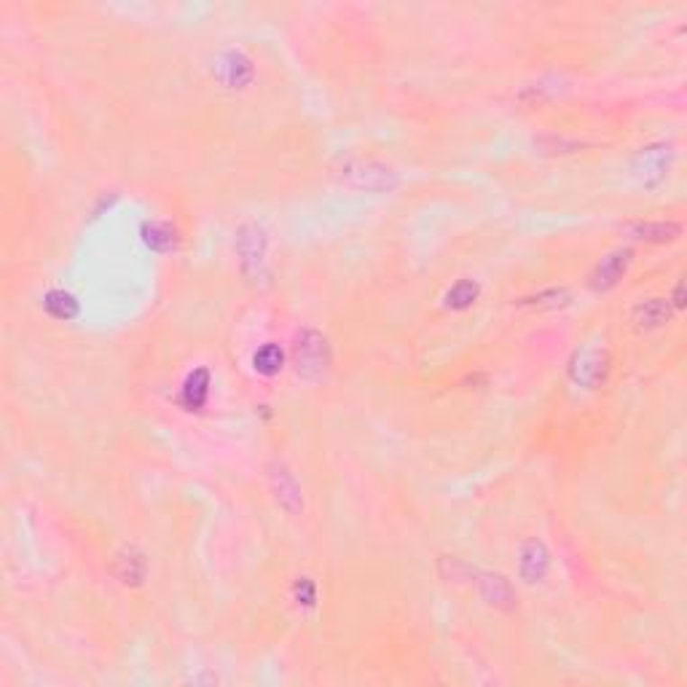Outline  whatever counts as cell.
I'll list each match as a JSON object with an SVG mask.
<instances>
[{
  "mask_svg": "<svg viewBox=\"0 0 687 687\" xmlns=\"http://www.w3.org/2000/svg\"><path fill=\"white\" fill-rule=\"evenodd\" d=\"M336 178L346 188L368 194H389L400 186V175L376 159H346L336 169Z\"/></svg>",
  "mask_w": 687,
  "mask_h": 687,
  "instance_id": "1",
  "label": "cell"
},
{
  "mask_svg": "<svg viewBox=\"0 0 687 687\" xmlns=\"http://www.w3.org/2000/svg\"><path fill=\"white\" fill-rule=\"evenodd\" d=\"M331 344L328 339L315 331V328H304L296 344H293V362H296V373L307 381H317L328 373L331 368Z\"/></svg>",
  "mask_w": 687,
  "mask_h": 687,
  "instance_id": "2",
  "label": "cell"
},
{
  "mask_svg": "<svg viewBox=\"0 0 687 687\" xmlns=\"http://www.w3.org/2000/svg\"><path fill=\"white\" fill-rule=\"evenodd\" d=\"M266 250H269V239H266V231L258 224L247 221L236 229L239 266H242L244 277H250L252 282L266 274Z\"/></svg>",
  "mask_w": 687,
  "mask_h": 687,
  "instance_id": "3",
  "label": "cell"
},
{
  "mask_svg": "<svg viewBox=\"0 0 687 687\" xmlns=\"http://www.w3.org/2000/svg\"><path fill=\"white\" fill-rule=\"evenodd\" d=\"M266 478H269V489H271V494H274V502H277L288 516H298V513L304 510V494H301V486H298L293 470H290L285 462L274 459V462H269V467H266Z\"/></svg>",
  "mask_w": 687,
  "mask_h": 687,
  "instance_id": "4",
  "label": "cell"
},
{
  "mask_svg": "<svg viewBox=\"0 0 687 687\" xmlns=\"http://www.w3.org/2000/svg\"><path fill=\"white\" fill-rule=\"evenodd\" d=\"M607 371H609V354H607V349H599V346H582L570 360L572 381L580 387H588V389L599 387L607 379Z\"/></svg>",
  "mask_w": 687,
  "mask_h": 687,
  "instance_id": "5",
  "label": "cell"
},
{
  "mask_svg": "<svg viewBox=\"0 0 687 687\" xmlns=\"http://www.w3.org/2000/svg\"><path fill=\"white\" fill-rule=\"evenodd\" d=\"M470 585H472V588H475V593H478V596H481L489 607H494V609H505V612H510V609H516V604H518V593H516L513 582H510L505 574L475 570Z\"/></svg>",
  "mask_w": 687,
  "mask_h": 687,
  "instance_id": "6",
  "label": "cell"
},
{
  "mask_svg": "<svg viewBox=\"0 0 687 687\" xmlns=\"http://www.w3.org/2000/svg\"><path fill=\"white\" fill-rule=\"evenodd\" d=\"M631 258H634V252H631L628 247H618V250L607 252V255L591 269V274H588L591 290H596V293L612 290V288L626 277V271H628V266H631Z\"/></svg>",
  "mask_w": 687,
  "mask_h": 687,
  "instance_id": "7",
  "label": "cell"
},
{
  "mask_svg": "<svg viewBox=\"0 0 687 687\" xmlns=\"http://www.w3.org/2000/svg\"><path fill=\"white\" fill-rule=\"evenodd\" d=\"M111 574L126 588H140L148 580V559L137 545H121L111 559Z\"/></svg>",
  "mask_w": 687,
  "mask_h": 687,
  "instance_id": "8",
  "label": "cell"
},
{
  "mask_svg": "<svg viewBox=\"0 0 687 687\" xmlns=\"http://www.w3.org/2000/svg\"><path fill=\"white\" fill-rule=\"evenodd\" d=\"M672 159H674V151L672 145H650V148H642L637 161H634V169L637 175L647 183V186H655L661 183L666 175H669V167H672Z\"/></svg>",
  "mask_w": 687,
  "mask_h": 687,
  "instance_id": "9",
  "label": "cell"
},
{
  "mask_svg": "<svg viewBox=\"0 0 687 687\" xmlns=\"http://www.w3.org/2000/svg\"><path fill=\"white\" fill-rule=\"evenodd\" d=\"M548 567H551V554H548V545L537 537L527 540L518 551V574L521 580L527 582H540L545 574H548Z\"/></svg>",
  "mask_w": 687,
  "mask_h": 687,
  "instance_id": "10",
  "label": "cell"
},
{
  "mask_svg": "<svg viewBox=\"0 0 687 687\" xmlns=\"http://www.w3.org/2000/svg\"><path fill=\"white\" fill-rule=\"evenodd\" d=\"M626 231L639 239V242H653V244H666L682 236V224L677 221H634Z\"/></svg>",
  "mask_w": 687,
  "mask_h": 687,
  "instance_id": "11",
  "label": "cell"
},
{
  "mask_svg": "<svg viewBox=\"0 0 687 687\" xmlns=\"http://www.w3.org/2000/svg\"><path fill=\"white\" fill-rule=\"evenodd\" d=\"M672 312L674 309H672V304L666 298H647V301L637 304L634 323L642 331H655V328H664L672 320Z\"/></svg>",
  "mask_w": 687,
  "mask_h": 687,
  "instance_id": "12",
  "label": "cell"
},
{
  "mask_svg": "<svg viewBox=\"0 0 687 687\" xmlns=\"http://www.w3.org/2000/svg\"><path fill=\"white\" fill-rule=\"evenodd\" d=\"M215 76H218L226 87H231V89L244 87V84L252 78L250 60H244L239 51H226V54L218 60V65H215Z\"/></svg>",
  "mask_w": 687,
  "mask_h": 687,
  "instance_id": "13",
  "label": "cell"
},
{
  "mask_svg": "<svg viewBox=\"0 0 687 687\" xmlns=\"http://www.w3.org/2000/svg\"><path fill=\"white\" fill-rule=\"evenodd\" d=\"M210 395V371L207 368H197L194 373H188V379L183 381V392H180V403L188 411H199L207 403Z\"/></svg>",
  "mask_w": 687,
  "mask_h": 687,
  "instance_id": "14",
  "label": "cell"
},
{
  "mask_svg": "<svg viewBox=\"0 0 687 687\" xmlns=\"http://www.w3.org/2000/svg\"><path fill=\"white\" fill-rule=\"evenodd\" d=\"M142 242H145L151 250H156V252H169V250L178 247V231L172 229L169 224L153 221V224H145V226H142Z\"/></svg>",
  "mask_w": 687,
  "mask_h": 687,
  "instance_id": "15",
  "label": "cell"
},
{
  "mask_svg": "<svg viewBox=\"0 0 687 687\" xmlns=\"http://www.w3.org/2000/svg\"><path fill=\"white\" fill-rule=\"evenodd\" d=\"M572 301V293L567 288H548V290H540L535 296H527L521 298L518 304L521 307H532V309H562Z\"/></svg>",
  "mask_w": 687,
  "mask_h": 687,
  "instance_id": "16",
  "label": "cell"
},
{
  "mask_svg": "<svg viewBox=\"0 0 687 687\" xmlns=\"http://www.w3.org/2000/svg\"><path fill=\"white\" fill-rule=\"evenodd\" d=\"M282 365H285V354H282L279 344H263V346L252 354V368H255L261 376H274V373L282 371Z\"/></svg>",
  "mask_w": 687,
  "mask_h": 687,
  "instance_id": "17",
  "label": "cell"
},
{
  "mask_svg": "<svg viewBox=\"0 0 687 687\" xmlns=\"http://www.w3.org/2000/svg\"><path fill=\"white\" fill-rule=\"evenodd\" d=\"M46 312L57 320H73L78 315V301L68 290H51L43 301Z\"/></svg>",
  "mask_w": 687,
  "mask_h": 687,
  "instance_id": "18",
  "label": "cell"
},
{
  "mask_svg": "<svg viewBox=\"0 0 687 687\" xmlns=\"http://www.w3.org/2000/svg\"><path fill=\"white\" fill-rule=\"evenodd\" d=\"M438 572H441V577L446 580V582H454V585H459V582H472V574H475V567H470L467 562H462V559H457V556H441L438 559Z\"/></svg>",
  "mask_w": 687,
  "mask_h": 687,
  "instance_id": "19",
  "label": "cell"
},
{
  "mask_svg": "<svg viewBox=\"0 0 687 687\" xmlns=\"http://www.w3.org/2000/svg\"><path fill=\"white\" fill-rule=\"evenodd\" d=\"M478 293H481V288L472 282V279H459L457 285L446 293V307L449 309H470L475 301H478Z\"/></svg>",
  "mask_w": 687,
  "mask_h": 687,
  "instance_id": "20",
  "label": "cell"
},
{
  "mask_svg": "<svg viewBox=\"0 0 687 687\" xmlns=\"http://www.w3.org/2000/svg\"><path fill=\"white\" fill-rule=\"evenodd\" d=\"M537 148H543V153H572L580 148V142L564 140V137H548V140H537Z\"/></svg>",
  "mask_w": 687,
  "mask_h": 687,
  "instance_id": "21",
  "label": "cell"
},
{
  "mask_svg": "<svg viewBox=\"0 0 687 687\" xmlns=\"http://www.w3.org/2000/svg\"><path fill=\"white\" fill-rule=\"evenodd\" d=\"M296 599L304 607H312L317 601V588H315V582L309 577H298V582H296Z\"/></svg>",
  "mask_w": 687,
  "mask_h": 687,
  "instance_id": "22",
  "label": "cell"
},
{
  "mask_svg": "<svg viewBox=\"0 0 687 687\" xmlns=\"http://www.w3.org/2000/svg\"><path fill=\"white\" fill-rule=\"evenodd\" d=\"M672 309H677V312L685 309V282H682V279H680L677 288H674V304H672Z\"/></svg>",
  "mask_w": 687,
  "mask_h": 687,
  "instance_id": "23",
  "label": "cell"
}]
</instances>
